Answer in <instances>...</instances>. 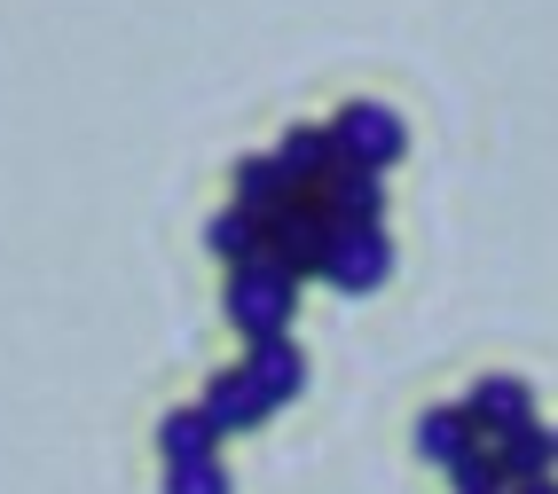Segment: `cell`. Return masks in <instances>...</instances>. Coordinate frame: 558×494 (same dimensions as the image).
<instances>
[{
    "label": "cell",
    "instance_id": "4fadbf2b",
    "mask_svg": "<svg viewBox=\"0 0 558 494\" xmlns=\"http://www.w3.org/2000/svg\"><path fill=\"white\" fill-rule=\"evenodd\" d=\"M496 464H504L511 486L550 479V471H558V432H550V424H519L511 440H496Z\"/></svg>",
    "mask_w": 558,
    "mask_h": 494
},
{
    "label": "cell",
    "instance_id": "3957f363",
    "mask_svg": "<svg viewBox=\"0 0 558 494\" xmlns=\"http://www.w3.org/2000/svg\"><path fill=\"white\" fill-rule=\"evenodd\" d=\"M330 244H339V220L323 212V197H291L276 220H268V259H283L291 275H323V259H330Z\"/></svg>",
    "mask_w": 558,
    "mask_h": 494
},
{
    "label": "cell",
    "instance_id": "8fae6325",
    "mask_svg": "<svg viewBox=\"0 0 558 494\" xmlns=\"http://www.w3.org/2000/svg\"><path fill=\"white\" fill-rule=\"evenodd\" d=\"M205 251H213V259H229V268H244V259L268 251V220L244 212V205H220V212L205 220Z\"/></svg>",
    "mask_w": 558,
    "mask_h": 494
},
{
    "label": "cell",
    "instance_id": "e0dca14e",
    "mask_svg": "<svg viewBox=\"0 0 558 494\" xmlns=\"http://www.w3.org/2000/svg\"><path fill=\"white\" fill-rule=\"evenodd\" d=\"M504 494H558V479H527V486H504Z\"/></svg>",
    "mask_w": 558,
    "mask_h": 494
},
{
    "label": "cell",
    "instance_id": "52a82bcc",
    "mask_svg": "<svg viewBox=\"0 0 558 494\" xmlns=\"http://www.w3.org/2000/svg\"><path fill=\"white\" fill-rule=\"evenodd\" d=\"M323 212L339 227H386V173L369 165H339L323 181Z\"/></svg>",
    "mask_w": 558,
    "mask_h": 494
},
{
    "label": "cell",
    "instance_id": "7c38bea8",
    "mask_svg": "<svg viewBox=\"0 0 558 494\" xmlns=\"http://www.w3.org/2000/svg\"><path fill=\"white\" fill-rule=\"evenodd\" d=\"M229 181H236V205H244V212H259V220H276L291 197H300V188H291V173L276 165V149H268V158H236V173H229Z\"/></svg>",
    "mask_w": 558,
    "mask_h": 494
},
{
    "label": "cell",
    "instance_id": "5bb4252c",
    "mask_svg": "<svg viewBox=\"0 0 558 494\" xmlns=\"http://www.w3.org/2000/svg\"><path fill=\"white\" fill-rule=\"evenodd\" d=\"M158 447H166V464H213V455H220V424L205 408H173L158 424Z\"/></svg>",
    "mask_w": 558,
    "mask_h": 494
},
{
    "label": "cell",
    "instance_id": "7a4b0ae2",
    "mask_svg": "<svg viewBox=\"0 0 558 494\" xmlns=\"http://www.w3.org/2000/svg\"><path fill=\"white\" fill-rule=\"evenodd\" d=\"M330 149H339V165H369V173H386L401 165V149H409V126H401V110L386 102H339V119H330Z\"/></svg>",
    "mask_w": 558,
    "mask_h": 494
},
{
    "label": "cell",
    "instance_id": "2e32d148",
    "mask_svg": "<svg viewBox=\"0 0 558 494\" xmlns=\"http://www.w3.org/2000/svg\"><path fill=\"white\" fill-rule=\"evenodd\" d=\"M166 494H229V471H220V455L213 464H166Z\"/></svg>",
    "mask_w": 558,
    "mask_h": 494
},
{
    "label": "cell",
    "instance_id": "8992f818",
    "mask_svg": "<svg viewBox=\"0 0 558 494\" xmlns=\"http://www.w3.org/2000/svg\"><path fill=\"white\" fill-rule=\"evenodd\" d=\"M472 424H480V440H511L519 424H535V393H527V376H480V385H472Z\"/></svg>",
    "mask_w": 558,
    "mask_h": 494
},
{
    "label": "cell",
    "instance_id": "277c9868",
    "mask_svg": "<svg viewBox=\"0 0 558 494\" xmlns=\"http://www.w3.org/2000/svg\"><path fill=\"white\" fill-rule=\"evenodd\" d=\"M386 275H393V236L386 227H339V244L323 259V283L339 298H369Z\"/></svg>",
    "mask_w": 558,
    "mask_h": 494
},
{
    "label": "cell",
    "instance_id": "6da1fadb",
    "mask_svg": "<svg viewBox=\"0 0 558 494\" xmlns=\"http://www.w3.org/2000/svg\"><path fill=\"white\" fill-rule=\"evenodd\" d=\"M220 307H229V322L244 330V346H259V337H291V314H300V275L283 268V259H244V268H229V291H220Z\"/></svg>",
    "mask_w": 558,
    "mask_h": 494
},
{
    "label": "cell",
    "instance_id": "9a60e30c",
    "mask_svg": "<svg viewBox=\"0 0 558 494\" xmlns=\"http://www.w3.org/2000/svg\"><path fill=\"white\" fill-rule=\"evenodd\" d=\"M449 486H457V494H504L511 479H504V464H496V447H472L464 464H449Z\"/></svg>",
    "mask_w": 558,
    "mask_h": 494
},
{
    "label": "cell",
    "instance_id": "5b68a950",
    "mask_svg": "<svg viewBox=\"0 0 558 494\" xmlns=\"http://www.w3.org/2000/svg\"><path fill=\"white\" fill-rule=\"evenodd\" d=\"M236 369L252 376V393L268 400V416H276V408H291V400L307 393V354L291 346V337H259V346H252Z\"/></svg>",
    "mask_w": 558,
    "mask_h": 494
},
{
    "label": "cell",
    "instance_id": "9c48e42d",
    "mask_svg": "<svg viewBox=\"0 0 558 494\" xmlns=\"http://www.w3.org/2000/svg\"><path fill=\"white\" fill-rule=\"evenodd\" d=\"M197 408L220 424V440H229V432H252V424H268V400L252 393V376H244V369H213V385H205Z\"/></svg>",
    "mask_w": 558,
    "mask_h": 494
},
{
    "label": "cell",
    "instance_id": "ba28073f",
    "mask_svg": "<svg viewBox=\"0 0 558 494\" xmlns=\"http://www.w3.org/2000/svg\"><path fill=\"white\" fill-rule=\"evenodd\" d=\"M276 165L291 173V188L300 197H323V181L339 173V149H330V126H291L276 141Z\"/></svg>",
    "mask_w": 558,
    "mask_h": 494
},
{
    "label": "cell",
    "instance_id": "30bf717a",
    "mask_svg": "<svg viewBox=\"0 0 558 494\" xmlns=\"http://www.w3.org/2000/svg\"><path fill=\"white\" fill-rule=\"evenodd\" d=\"M472 447H488V440H480V424H472V408H425V416H417V455H425V464L449 471V464H464Z\"/></svg>",
    "mask_w": 558,
    "mask_h": 494
}]
</instances>
